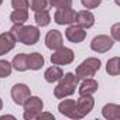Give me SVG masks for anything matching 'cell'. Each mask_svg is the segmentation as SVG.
Returning <instances> with one entry per match:
<instances>
[{
  "label": "cell",
  "mask_w": 120,
  "mask_h": 120,
  "mask_svg": "<svg viewBox=\"0 0 120 120\" xmlns=\"http://www.w3.org/2000/svg\"><path fill=\"white\" fill-rule=\"evenodd\" d=\"M10 33L16 38V41L23 42L24 45H34L40 40V30L35 26H24V24H13Z\"/></svg>",
  "instance_id": "1"
},
{
  "label": "cell",
  "mask_w": 120,
  "mask_h": 120,
  "mask_svg": "<svg viewBox=\"0 0 120 120\" xmlns=\"http://www.w3.org/2000/svg\"><path fill=\"white\" fill-rule=\"evenodd\" d=\"M79 83V79L74 72H67L58 81V85L54 89V96L58 99H64L68 96H72L75 93V89Z\"/></svg>",
  "instance_id": "2"
},
{
  "label": "cell",
  "mask_w": 120,
  "mask_h": 120,
  "mask_svg": "<svg viewBox=\"0 0 120 120\" xmlns=\"http://www.w3.org/2000/svg\"><path fill=\"white\" fill-rule=\"evenodd\" d=\"M100 59L99 58H95V56H90V58H86L85 61L76 67V71H75V75L76 78L81 81V79H85V78H92L99 69H100Z\"/></svg>",
  "instance_id": "3"
},
{
  "label": "cell",
  "mask_w": 120,
  "mask_h": 120,
  "mask_svg": "<svg viewBox=\"0 0 120 120\" xmlns=\"http://www.w3.org/2000/svg\"><path fill=\"white\" fill-rule=\"evenodd\" d=\"M75 58V54L71 48L68 47H59L56 49H54L52 55H51V64L58 65V67H64V65H69L72 64Z\"/></svg>",
  "instance_id": "4"
},
{
  "label": "cell",
  "mask_w": 120,
  "mask_h": 120,
  "mask_svg": "<svg viewBox=\"0 0 120 120\" xmlns=\"http://www.w3.org/2000/svg\"><path fill=\"white\" fill-rule=\"evenodd\" d=\"M23 107H24V114H23V117H24L26 120H34V119H37L38 113L42 110L44 102H42L41 98H38V96H30V98L24 102Z\"/></svg>",
  "instance_id": "5"
},
{
  "label": "cell",
  "mask_w": 120,
  "mask_h": 120,
  "mask_svg": "<svg viewBox=\"0 0 120 120\" xmlns=\"http://www.w3.org/2000/svg\"><path fill=\"white\" fill-rule=\"evenodd\" d=\"M114 44V40L110 37V35H106V34H99L96 37H93V40L90 41V48L92 51L95 52H99V54H105L107 52Z\"/></svg>",
  "instance_id": "6"
},
{
  "label": "cell",
  "mask_w": 120,
  "mask_h": 120,
  "mask_svg": "<svg viewBox=\"0 0 120 120\" xmlns=\"http://www.w3.org/2000/svg\"><path fill=\"white\" fill-rule=\"evenodd\" d=\"M75 16H76V11L72 7L56 9L54 13V21L59 26H69L75 23Z\"/></svg>",
  "instance_id": "7"
},
{
  "label": "cell",
  "mask_w": 120,
  "mask_h": 120,
  "mask_svg": "<svg viewBox=\"0 0 120 120\" xmlns=\"http://www.w3.org/2000/svg\"><path fill=\"white\" fill-rule=\"evenodd\" d=\"M31 96V90L30 88L26 85V83H16L13 88H11V98H13V102L16 105H20L23 106L24 102Z\"/></svg>",
  "instance_id": "8"
},
{
  "label": "cell",
  "mask_w": 120,
  "mask_h": 120,
  "mask_svg": "<svg viewBox=\"0 0 120 120\" xmlns=\"http://www.w3.org/2000/svg\"><path fill=\"white\" fill-rule=\"evenodd\" d=\"M65 37L69 42H74V44H79L82 42L85 38H86V30L82 28L81 26L72 23L68 26V28L65 30Z\"/></svg>",
  "instance_id": "9"
},
{
  "label": "cell",
  "mask_w": 120,
  "mask_h": 120,
  "mask_svg": "<svg viewBox=\"0 0 120 120\" xmlns=\"http://www.w3.org/2000/svg\"><path fill=\"white\" fill-rule=\"evenodd\" d=\"M58 112L61 114H64V116H67V117L75 119V120L82 119L79 116L78 110H76V102L74 99H64L61 103L58 105Z\"/></svg>",
  "instance_id": "10"
},
{
  "label": "cell",
  "mask_w": 120,
  "mask_h": 120,
  "mask_svg": "<svg viewBox=\"0 0 120 120\" xmlns=\"http://www.w3.org/2000/svg\"><path fill=\"white\" fill-rule=\"evenodd\" d=\"M93 106H95V99L92 98V95H83L76 100V110L81 117H85L86 114H89Z\"/></svg>",
  "instance_id": "11"
},
{
  "label": "cell",
  "mask_w": 120,
  "mask_h": 120,
  "mask_svg": "<svg viewBox=\"0 0 120 120\" xmlns=\"http://www.w3.org/2000/svg\"><path fill=\"white\" fill-rule=\"evenodd\" d=\"M64 45V37L58 30H49L45 35V47L51 51Z\"/></svg>",
  "instance_id": "12"
},
{
  "label": "cell",
  "mask_w": 120,
  "mask_h": 120,
  "mask_svg": "<svg viewBox=\"0 0 120 120\" xmlns=\"http://www.w3.org/2000/svg\"><path fill=\"white\" fill-rule=\"evenodd\" d=\"M75 24L81 26L82 28L88 30L90 28L93 24H95V16L90 10H81V11H76V16H75Z\"/></svg>",
  "instance_id": "13"
},
{
  "label": "cell",
  "mask_w": 120,
  "mask_h": 120,
  "mask_svg": "<svg viewBox=\"0 0 120 120\" xmlns=\"http://www.w3.org/2000/svg\"><path fill=\"white\" fill-rule=\"evenodd\" d=\"M16 38L13 37V34L10 31L2 33L0 34V56L10 52L14 47H16Z\"/></svg>",
  "instance_id": "14"
},
{
  "label": "cell",
  "mask_w": 120,
  "mask_h": 120,
  "mask_svg": "<svg viewBox=\"0 0 120 120\" xmlns=\"http://www.w3.org/2000/svg\"><path fill=\"white\" fill-rule=\"evenodd\" d=\"M82 82L78 85V90H79V95L83 96V95H93L98 88H99V83L98 81L92 79V78H85V79H81Z\"/></svg>",
  "instance_id": "15"
},
{
  "label": "cell",
  "mask_w": 120,
  "mask_h": 120,
  "mask_svg": "<svg viewBox=\"0 0 120 120\" xmlns=\"http://www.w3.org/2000/svg\"><path fill=\"white\" fill-rule=\"evenodd\" d=\"M102 116L107 120H119L120 119V106L117 103H107L102 109Z\"/></svg>",
  "instance_id": "16"
},
{
  "label": "cell",
  "mask_w": 120,
  "mask_h": 120,
  "mask_svg": "<svg viewBox=\"0 0 120 120\" xmlns=\"http://www.w3.org/2000/svg\"><path fill=\"white\" fill-rule=\"evenodd\" d=\"M64 75V71L61 69V67L58 65H51L45 72H44V79L48 83H55L61 79V76Z\"/></svg>",
  "instance_id": "17"
},
{
  "label": "cell",
  "mask_w": 120,
  "mask_h": 120,
  "mask_svg": "<svg viewBox=\"0 0 120 120\" xmlns=\"http://www.w3.org/2000/svg\"><path fill=\"white\" fill-rule=\"evenodd\" d=\"M27 64H28V69L38 71V69H41L44 67V56L40 52L27 54Z\"/></svg>",
  "instance_id": "18"
},
{
  "label": "cell",
  "mask_w": 120,
  "mask_h": 120,
  "mask_svg": "<svg viewBox=\"0 0 120 120\" xmlns=\"http://www.w3.org/2000/svg\"><path fill=\"white\" fill-rule=\"evenodd\" d=\"M11 67L19 71V72H24L28 69V64H27V54H17L13 61H11Z\"/></svg>",
  "instance_id": "19"
},
{
  "label": "cell",
  "mask_w": 120,
  "mask_h": 120,
  "mask_svg": "<svg viewBox=\"0 0 120 120\" xmlns=\"http://www.w3.org/2000/svg\"><path fill=\"white\" fill-rule=\"evenodd\" d=\"M10 20H11L13 24H24L28 20V10L14 9L10 14Z\"/></svg>",
  "instance_id": "20"
},
{
  "label": "cell",
  "mask_w": 120,
  "mask_h": 120,
  "mask_svg": "<svg viewBox=\"0 0 120 120\" xmlns=\"http://www.w3.org/2000/svg\"><path fill=\"white\" fill-rule=\"evenodd\" d=\"M106 72L110 76H117L120 72V58L119 56H113L110 58L107 64H106Z\"/></svg>",
  "instance_id": "21"
},
{
  "label": "cell",
  "mask_w": 120,
  "mask_h": 120,
  "mask_svg": "<svg viewBox=\"0 0 120 120\" xmlns=\"http://www.w3.org/2000/svg\"><path fill=\"white\" fill-rule=\"evenodd\" d=\"M28 9L35 11H41V10H49L51 9V3L49 0H28Z\"/></svg>",
  "instance_id": "22"
},
{
  "label": "cell",
  "mask_w": 120,
  "mask_h": 120,
  "mask_svg": "<svg viewBox=\"0 0 120 120\" xmlns=\"http://www.w3.org/2000/svg\"><path fill=\"white\" fill-rule=\"evenodd\" d=\"M34 20L37 23L38 27H47L51 23V16L48 10H41V11H35L34 14Z\"/></svg>",
  "instance_id": "23"
},
{
  "label": "cell",
  "mask_w": 120,
  "mask_h": 120,
  "mask_svg": "<svg viewBox=\"0 0 120 120\" xmlns=\"http://www.w3.org/2000/svg\"><path fill=\"white\" fill-rule=\"evenodd\" d=\"M11 62L6 61V59H0V78H9L11 75Z\"/></svg>",
  "instance_id": "24"
},
{
  "label": "cell",
  "mask_w": 120,
  "mask_h": 120,
  "mask_svg": "<svg viewBox=\"0 0 120 120\" xmlns=\"http://www.w3.org/2000/svg\"><path fill=\"white\" fill-rule=\"evenodd\" d=\"M51 7L62 9V7H72V0H49Z\"/></svg>",
  "instance_id": "25"
},
{
  "label": "cell",
  "mask_w": 120,
  "mask_h": 120,
  "mask_svg": "<svg viewBox=\"0 0 120 120\" xmlns=\"http://www.w3.org/2000/svg\"><path fill=\"white\" fill-rule=\"evenodd\" d=\"M81 3L86 10H93V9H98L100 6L102 0H81Z\"/></svg>",
  "instance_id": "26"
},
{
  "label": "cell",
  "mask_w": 120,
  "mask_h": 120,
  "mask_svg": "<svg viewBox=\"0 0 120 120\" xmlns=\"http://www.w3.org/2000/svg\"><path fill=\"white\" fill-rule=\"evenodd\" d=\"M11 7L28 10V0H11Z\"/></svg>",
  "instance_id": "27"
},
{
  "label": "cell",
  "mask_w": 120,
  "mask_h": 120,
  "mask_svg": "<svg viewBox=\"0 0 120 120\" xmlns=\"http://www.w3.org/2000/svg\"><path fill=\"white\" fill-rule=\"evenodd\" d=\"M110 37H112L114 41H119V40H120V23H116V24L112 26Z\"/></svg>",
  "instance_id": "28"
},
{
  "label": "cell",
  "mask_w": 120,
  "mask_h": 120,
  "mask_svg": "<svg viewBox=\"0 0 120 120\" xmlns=\"http://www.w3.org/2000/svg\"><path fill=\"white\" fill-rule=\"evenodd\" d=\"M2 109H3V100L0 99V110H2Z\"/></svg>",
  "instance_id": "29"
},
{
  "label": "cell",
  "mask_w": 120,
  "mask_h": 120,
  "mask_svg": "<svg viewBox=\"0 0 120 120\" xmlns=\"http://www.w3.org/2000/svg\"><path fill=\"white\" fill-rule=\"evenodd\" d=\"M2 3H3V0H0V6H2Z\"/></svg>",
  "instance_id": "30"
}]
</instances>
